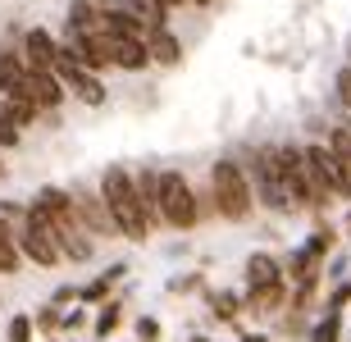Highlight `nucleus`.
<instances>
[{"label":"nucleus","instance_id":"obj_1","mask_svg":"<svg viewBox=\"0 0 351 342\" xmlns=\"http://www.w3.org/2000/svg\"><path fill=\"white\" fill-rule=\"evenodd\" d=\"M32 210L51 224L55 242H60V251H64V260H91L96 256V247H91V233L82 228L78 210H73V192H64V187H41L37 201H32Z\"/></svg>","mask_w":351,"mask_h":342},{"label":"nucleus","instance_id":"obj_2","mask_svg":"<svg viewBox=\"0 0 351 342\" xmlns=\"http://www.w3.org/2000/svg\"><path fill=\"white\" fill-rule=\"evenodd\" d=\"M101 201H105V210H110V219H114V233H123L128 242H146L151 237L142 197H137V173L132 169L110 164L101 173Z\"/></svg>","mask_w":351,"mask_h":342},{"label":"nucleus","instance_id":"obj_3","mask_svg":"<svg viewBox=\"0 0 351 342\" xmlns=\"http://www.w3.org/2000/svg\"><path fill=\"white\" fill-rule=\"evenodd\" d=\"M210 197H215V215L228 219V224H242L256 210V187H251V173L237 164V160H215L210 164Z\"/></svg>","mask_w":351,"mask_h":342},{"label":"nucleus","instance_id":"obj_4","mask_svg":"<svg viewBox=\"0 0 351 342\" xmlns=\"http://www.w3.org/2000/svg\"><path fill=\"white\" fill-rule=\"evenodd\" d=\"M156 210H160V224L178 228V233H187V228L201 224V201H196L192 183L182 178L178 169H156Z\"/></svg>","mask_w":351,"mask_h":342},{"label":"nucleus","instance_id":"obj_5","mask_svg":"<svg viewBox=\"0 0 351 342\" xmlns=\"http://www.w3.org/2000/svg\"><path fill=\"white\" fill-rule=\"evenodd\" d=\"M306 164H311V183H315V197H319V210H324L333 197L351 201V173L342 169V160L333 156L328 142H311L306 146Z\"/></svg>","mask_w":351,"mask_h":342},{"label":"nucleus","instance_id":"obj_6","mask_svg":"<svg viewBox=\"0 0 351 342\" xmlns=\"http://www.w3.org/2000/svg\"><path fill=\"white\" fill-rule=\"evenodd\" d=\"M251 173H256V197L265 201V210H274V215H292V192H287V183H283V169H278V156H274V146H256L251 151Z\"/></svg>","mask_w":351,"mask_h":342},{"label":"nucleus","instance_id":"obj_7","mask_svg":"<svg viewBox=\"0 0 351 342\" xmlns=\"http://www.w3.org/2000/svg\"><path fill=\"white\" fill-rule=\"evenodd\" d=\"M19 251H23V260H32V265H41V269H55V265L64 260V251H60V242H55V233H51V224L41 219L32 206L23 210V219H19Z\"/></svg>","mask_w":351,"mask_h":342},{"label":"nucleus","instance_id":"obj_8","mask_svg":"<svg viewBox=\"0 0 351 342\" xmlns=\"http://www.w3.org/2000/svg\"><path fill=\"white\" fill-rule=\"evenodd\" d=\"M55 78L64 82L69 92L78 96L82 106H105V82L101 73H91L87 64H82V55L69 46V41H60V60H55Z\"/></svg>","mask_w":351,"mask_h":342},{"label":"nucleus","instance_id":"obj_9","mask_svg":"<svg viewBox=\"0 0 351 342\" xmlns=\"http://www.w3.org/2000/svg\"><path fill=\"white\" fill-rule=\"evenodd\" d=\"M247 283H251V306L256 310H274V306L283 302L287 278H283V265L274 260L269 251H256L247 260Z\"/></svg>","mask_w":351,"mask_h":342},{"label":"nucleus","instance_id":"obj_10","mask_svg":"<svg viewBox=\"0 0 351 342\" xmlns=\"http://www.w3.org/2000/svg\"><path fill=\"white\" fill-rule=\"evenodd\" d=\"M274 156H278V169H283V183L292 192L301 210H319V197H315V183H311V164H306V146H274Z\"/></svg>","mask_w":351,"mask_h":342},{"label":"nucleus","instance_id":"obj_11","mask_svg":"<svg viewBox=\"0 0 351 342\" xmlns=\"http://www.w3.org/2000/svg\"><path fill=\"white\" fill-rule=\"evenodd\" d=\"M110 32V27H105ZM110 64L123 69V73H142L151 64V51H146L142 32H110Z\"/></svg>","mask_w":351,"mask_h":342},{"label":"nucleus","instance_id":"obj_12","mask_svg":"<svg viewBox=\"0 0 351 342\" xmlns=\"http://www.w3.org/2000/svg\"><path fill=\"white\" fill-rule=\"evenodd\" d=\"M23 82H27V96L37 101V110H60V106H64V92H69V87L55 78L51 69H27Z\"/></svg>","mask_w":351,"mask_h":342},{"label":"nucleus","instance_id":"obj_13","mask_svg":"<svg viewBox=\"0 0 351 342\" xmlns=\"http://www.w3.org/2000/svg\"><path fill=\"white\" fill-rule=\"evenodd\" d=\"M55 60H60V41L46 27H27L23 32V64L27 69H51L55 73Z\"/></svg>","mask_w":351,"mask_h":342},{"label":"nucleus","instance_id":"obj_14","mask_svg":"<svg viewBox=\"0 0 351 342\" xmlns=\"http://www.w3.org/2000/svg\"><path fill=\"white\" fill-rule=\"evenodd\" d=\"M73 210H78V219H82L87 233H96V237L114 233V219H110V210H105V201L91 197L87 187H73Z\"/></svg>","mask_w":351,"mask_h":342},{"label":"nucleus","instance_id":"obj_15","mask_svg":"<svg viewBox=\"0 0 351 342\" xmlns=\"http://www.w3.org/2000/svg\"><path fill=\"white\" fill-rule=\"evenodd\" d=\"M146 51H151V64L173 69L182 60V41L173 37L169 27H151V32H146Z\"/></svg>","mask_w":351,"mask_h":342},{"label":"nucleus","instance_id":"obj_16","mask_svg":"<svg viewBox=\"0 0 351 342\" xmlns=\"http://www.w3.org/2000/svg\"><path fill=\"white\" fill-rule=\"evenodd\" d=\"M114 5H119L123 14H132V19H137L146 32H151V27H169V10H165L160 0H114Z\"/></svg>","mask_w":351,"mask_h":342},{"label":"nucleus","instance_id":"obj_17","mask_svg":"<svg viewBox=\"0 0 351 342\" xmlns=\"http://www.w3.org/2000/svg\"><path fill=\"white\" fill-rule=\"evenodd\" d=\"M23 265V251H19V237L10 233V219L0 215V274H14Z\"/></svg>","mask_w":351,"mask_h":342},{"label":"nucleus","instance_id":"obj_18","mask_svg":"<svg viewBox=\"0 0 351 342\" xmlns=\"http://www.w3.org/2000/svg\"><path fill=\"white\" fill-rule=\"evenodd\" d=\"M123 274H128L123 265H110V269H105V274L96 278V283H87V288H82V302H101V297H105L110 288H114V283H119Z\"/></svg>","mask_w":351,"mask_h":342},{"label":"nucleus","instance_id":"obj_19","mask_svg":"<svg viewBox=\"0 0 351 342\" xmlns=\"http://www.w3.org/2000/svg\"><path fill=\"white\" fill-rule=\"evenodd\" d=\"M328 146H333V156L342 160V169L351 173V128H333L328 132Z\"/></svg>","mask_w":351,"mask_h":342},{"label":"nucleus","instance_id":"obj_20","mask_svg":"<svg viewBox=\"0 0 351 342\" xmlns=\"http://www.w3.org/2000/svg\"><path fill=\"white\" fill-rule=\"evenodd\" d=\"M338 333H342V315L333 310V315L319 319V329H315V342H338Z\"/></svg>","mask_w":351,"mask_h":342},{"label":"nucleus","instance_id":"obj_21","mask_svg":"<svg viewBox=\"0 0 351 342\" xmlns=\"http://www.w3.org/2000/svg\"><path fill=\"white\" fill-rule=\"evenodd\" d=\"M114 324H119V306L110 302L101 315H96V338H110V333H114Z\"/></svg>","mask_w":351,"mask_h":342},{"label":"nucleus","instance_id":"obj_22","mask_svg":"<svg viewBox=\"0 0 351 342\" xmlns=\"http://www.w3.org/2000/svg\"><path fill=\"white\" fill-rule=\"evenodd\" d=\"M328 247H333V228H319V233H311V242H306V251H311L315 260H319Z\"/></svg>","mask_w":351,"mask_h":342},{"label":"nucleus","instance_id":"obj_23","mask_svg":"<svg viewBox=\"0 0 351 342\" xmlns=\"http://www.w3.org/2000/svg\"><path fill=\"white\" fill-rule=\"evenodd\" d=\"M10 146H19V123L10 114H0V151H10Z\"/></svg>","mask_w":351,"mask_h":342},{"label":"nucleus","instance_id":"obj_24","mask_svg":"<svg viewBox=\"0 0 351 342\" xmlns=\"http://www.w3.org/2000/svg\"><path fill=\"white\" fill-rule=\"evenodd\" d=\"M10 342H32V319H27V315L10 319Z\"/></svg>","mask_w":351,"mask_h":342},{"label":"nucleus","instance_id":"obj_25","mask_svg":"<svg viewBox=\"0 0 351 342\" xmlns=\"http://www.w3.org/2000/svg\"><path fill=\"white\" fill-rule=\"evenodd\" d=\"M338 101H342V106H351V64L338 69Z\"/></svg>","mask_w":351,"mask_h":342},{"label":"nucleus","instance_id":"obj_26","mask_svg":"<svg viewBox=\"0 0 351 342\" xmlns=\"http://www.w3.org/2000/svg\"><path fill=\"white\" fill-rule=\"evenodd\" d=\"M137 338H142V342H156L160 338V324H156V319H137Z\"/></svg>","mask_w":351,"mask_h":342},{"label":"nucleus","instance_id":"obj_27","mask_svg":"<svg viewBox=\"0 0 351 342\" xmlns=\"http://www.w3.org/2000/svg\"><path fill=\"white\" fill-rule=\"evenodd\" d=\"M215 310H219L223 319H233L237 315V302H233V297H215Z\"/></svg>","mask_w":351,"mask_h":342},{"label":"nucleus","instance_id":"obj_28","mask_svg":"<svg viewBox=\"0 0 351 342\" xmlns=\"http://www.w3.org/2000/svg\"><path fill=\"white\" fill-rule=\"evenodd\" d=\"M37 324H41V329H55V324H60V310H41Z\"/></svg>","mask_w":351,"mask_h":342},{"label":"nucleus","instance_id":"obj_29","mask_svg":"<svg viewBox=\"0 0 351 342\" xmlns=\"http://www.w3.org/2000/svg\"><path fill=\"white\" fill-rule=\"evenodd\" d=\"M165 10H182V5H192V0H160Z\"/></svg>","mask_w":351,"mask_h":342},{"label":"nucleus","instance_id":"obj_30","mask_svg":"<svg viewBox=\"0 0 351 342\" xmlns=\"http://www.w3.org/2000/svg\"><path fill=\"white\" fill-rule=\"evenodd\" d=\"M0 178H5V160H0Z\"/></svg>","mask_w":351,"mask_h":342},{"label":"nucleus","instance_id":"obj_31","mask_svg":"<svg viewBox=\"0 0 351 342\" xmlns=\"http://www.w3.org/2000/svg\"><path fill=\"white\" fill-rule=\"evenodd\" d=\"M247 342H265V338H247Z\"/></svg>","mask_w":351,"mask_h":342}]
</instances>
